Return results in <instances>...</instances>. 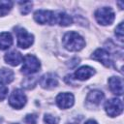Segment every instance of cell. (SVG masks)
<instances>
[{"mask_svg":"<svg viewBox=\"0 0 124 124\" xmlns=\"http://www.w3.org/2000/svg\"><path fill=\"white\" fill-rule=\"evenodd\" d=\"M62 43L64 47L70 51H78L85 46L84 39L78 33L74 31L66 33L62 39Z\"/></svg>","mask_w":124,"mask_h":124,"instance_id":"1","label":"cell"},{"mask_svg":"<svg viewBox=\"0 0 124 124\" xmlns=\"http://www.w3.org/2000/svg\"><path fill=\"white\" fill-rule=\"evenodd\" d=\"M115 17L114 12L109 7H102L96 10L95 18L101 25H109L113 22Z\"/></svg>","mask_w":124,"mask_h":124,"instance_id":"2","label":"cell"},{"mask_svg":"<svg viewBox=\"0 0 124 124\" xmlns=\"http://www.w3.org/2000/svg\"><path fill=\"white\" fill-rule=\"evenodd\" d=\"M41 67L40 61L38 58L32 54H27L23 57V65L21 68V72L25 75H32L39 71Z\"/></svg>","mask_w":124,"mask_h":124,"instance_id":"3","label":"cell"},{"mask_svg":"<svg viewBox=\"0 0 124 124\" xmlns=\"http://www.w3.org/2000/svg\"><path fill=\"white\" fill-rule=\"evenodd\" d=\"M34 19L40 24L53 25L56 23V15L52 11L48 10H38L34 14Z\"/></svg>","mask_w":124,"mask_h":124,"instance_id":"4","label":"cell"},{"mask_svg":"<svg viewBox=\"0 0 124 124\" xmlns=\"http://www.w3.org/2000/svg\"><path fill=\"white\" fill-rule=\"evenodd\" d=\"M16 38H17V46L21 48L29 47L34 42V36L31 33H28L26 29L22 27H16L15 29Z\"/></svg>","mask_w":124,"mask_h":124,"instance_id":"5","label":"cell"},{"mask_svg":"<svg viewBox=\"0 0 124 124\" xmlns=\"http://www.w3.org/2000/svg\"><path fill=\"white\" fill-rule=\"evenodd\" d=\"M105 110L108 115L110 117H114L119 115L123 110V103L118 98H112L106 102Z\"/></svg>","mask_w":124,"mask_h":124,"instance_id":"6","label":"cell"},{"mask_svg":"<svg viewBox=\"0 0 124 124\" xmlns=\"http://www.w3.org/2000/svg\"><path fill=\"white\" fill-rule=\"evenodd\" d=\"M26 101H27V99H26V96L23 93V91L20 89H15L10 96L9 104L11 107H13L16 109H19L25 106Z\"/></svg>","mask_w":124,"mask_h":124,"instance_id":"7","label":"cell"},{"mask_svg":"<svg viewBox=\"0 0 124 124\" xmlns=\"http://www.w3.org/2000/svg\"><path fill=\"white\" fill-rule=\"evenodd\" d=\"M75 99L74 95L69 92H62L59 93L56 97V104L60 108H69L74 105Z\"/></svg>","mask_w":124,"mask_h":124,"instance_id":"8","label":"cell"},{"mask_svg":"<svg viewBox=\"0 0 124 124\" xmlns=\"http://www.w3.org/2000/svg\"><path fill=\"white\" fill-rule=\"evenodd\" d=\"M40 85L45 89H52L58 85V79L56 75L52 73L45 74L39 80Z\"/></svg>","mask_w":124,"mask_h":124,"instance_id":"9","label":"cell"},{"mask_svg":"<svg viewBox=\"0 0 124 124\" xmlns=\"http://www.w3.org/2000/svg\"><path fill=\"white\" fill-rule=\"evenodd\" d=\"M91 58L94 59V60H97L99 62H101L104 66L106 67H109L110 64H111V60H110V55L109 53L104 49V48H98L96 49L92 55H91Z\"/></svg>","mask_w":124,"mask_h":124,"instance_id":"10","label":"cell"},{"mask_svg":"<svg viewBox=\"0 0 124 124\" xmlns=\"http://www.w3.org/2000/svg\"><path fill=\"white\" fill-rule=\"evenodd\" d=\"M4 59L7 64L11 66H17L23 61V56L19 51L13 50V51L6 53L4 56Z\"/></svg>","mask_w":124,"mask_h":124,"instance_id":"11","label":"cell"},{"mask_svg":"<svg viewBox=\"0 0 124 124\" xmlns=\"http://www.w3.org/2000/svg\"><path fill=\"white\" fill-rule=\"evenodd\" d=\"M108 86L115 95H122L123 93V80L118 77H111L108 78Z\"/></svg>","mask_w":124,"mask_h":124,"instance_id":"12","label":"cell"},{"mask_svg":"<svg viewBox=\"0 0 124 124\" xmlns=\"http://www.w3.org/2000/svg\"><path fill=\"white\" fill-rule=\"evenodd\" d=\"M94 74H95V71L93 68L89 66H82L75 72V78L79 80H86L90 77H92Z\"/></svg>","mask_w":124,"mask_h":124,"instance_id":"13","label":"cell"},{"mask_svg":"<svg viewBox=\"0 0 124 124\" xmlns=\"http://www.w3.org/2000/svg\"><path fill=\"white\" fill-rule=\"evenodd\" d=\"M104 99V93L100 90L90 91L86 97V101L92 105H99Z\"/></svg>","mask_w":124,"mask_h":124,"instance_id":"14","label":"cell"},{"mask_svg":"<svg viewBox=\"0 0 124 124\" xmlns=\"http://www.w3.org/2000/svg\"><path fill=\"white\" fill-rule=\"evenodd\" d=\"M13 45V37L9 32L0 33V49H8Z\"/></svg>","mask_w":124,"mask_h":124,"instance_id":"15","label":"cell"},{"mask_svg":"<svg viewBox=\"0 0 124 124\" xmlns=\"http://www.w3.org/2000/svg\"><path fill=\"white\" fill-rule=\"evenodd\" d=\"M55 15H56V23H58L60 26H69L73 23V19L68 14L64 12H57L55 13Z\"/></svg>","mask_w":124,"mask_h":124,"instance_id":"16","label":"cell"},{"mask_svg":"<svg viewBox=\"0 0 124 124\" xmlns=\"http://www.w3.org/2000/svg\"><path fill=\"white\" fill-rule=\"evenodd\" d=\"M14 72L8 68L0 69V83H10L14 80Z\"/></svg>","mask_w":124,"mask_h":124,"instance_id":"17","label":"cell"},{"mask_svg":"<svg viewBox=\"0 0 124 124\" xmlns=\"http://www.w3.org/2000/svg\"><path fill=\"white\" fill-rule=\"evenodd\" d=\"M13 8L12 1H0V16H6Z\"/></svg>","mask_w":124,"mask_h":124,"instance_id":"18","label":"cell"},{"mask_svg":"<svg viewBox=\"0 0 124 124\" xmlns=\"http://www.w3.org/2000/svg\"><path fill=\"white\" fill-rule=\"evenodd\" d=\"M19 4V9H20V13L22 15H27L31 9H32V5L33 3L31 1H24V2H18Z\"/></svg>","mask_w":124,"mask_h":124,"instance_id":"19","label":"cell"},{"mask_svg":"<svg viewBox=\"0 0 124 124\" xmlns=\"http://www.w3.org/2000/svg\"><path fill=\"white\" fill-rule=\"evenodd\" d=\"M35 84H36V79L34 78H27L24 81H22V86H24L27 89L33 88Z\"/></svg>","mask_w":124,"mask_h":124,"instance_id":"20","label":"cell"},{"mask_svg":"<svg viewBox=\"0 0 124 124\" xmlns=\"http://www.w3.org/2000/svg\"><path fill=\"white\" fill-rule=\"evenodd\" d=\"M44 121L46 124H58L59 118L56 116H53L51 114H46L44 117Z\"/></svg>","mask_w":124,"mask_h":124,"instance_id":"21","label":"cell"},{"mask_svg":"<svg viewBox=\"0 0 124 124\" xmlns=\"http://www.w3.org/2000/svg\"><path fill=\"white\" fill-rule=\"evenodd\" d=\"M123 22H120L115 28V35L119 38L120 41H123Z\"/></svg>","mask_w":124,"mask_h":124,"instance_id":"22","label":"cell"},{"mask_svg":"<svg viewBox=\"0 0 124 124\" xmlns=\"http://www.w3.org/2000/svg\"><path fill=\"white\" fill-rule=\"evenodd\" d=\"M8 94V87L3 83H0V101H3Z\"/></svg>","mask_w":124,"mask_h":124,"instance_id":"23","label":"cell"},{"mask_svg":"<svg viewBox=\"0 0 124 124\" xmlns=\"http://www.w3.org/2000/svg\"><path fill=\"white\" fill-rule=\"evenodd\" d=\"M24 120L28 124H36V122H37V115L36 114H27L25 116Z\"/></svg>","mask_w":124,"mask_h":124,"instance_id":"24","label":"cell"},{"mask_svg":"<svg viewBox=\"0 0 124 124\" xmlns=\"http://www.w3.org/2000/svg\"><path fill=\"white\" fill-rule=\"evenodd\" d=\"M85 124H98V123L95 120H93V119H89V120H87L85 122Z\"/></svg>","mask_w":124,"mask_h":124,"instance_id":"25","label":"cell"},{"mask_svg":"<svg viewBox=\"0 0 124 124\" xmlns=\"http://www.w3.org/2000/svg\"><path fill=\"white\" fill-rule=\"evenodd\" d=\"M0 122H1V119H0Z\"/></svg>","mask_w":124,"mask_h":124,"instance_id":"26","label":"cell"}]
</instances>
